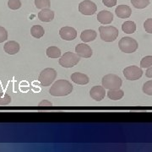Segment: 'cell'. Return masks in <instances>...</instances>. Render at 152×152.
Returning a JSON list of instances; mask_svg holds the SVG:
<instances>
[{
    "label": "cell",
    "instance_id": "ba28073f",
    "mask_svg": "<svg viewBox=\"0 0 152 152\" xmlns=\"http://www.w3.org/2000/svg\"><path fill=\"white\" fill-rule=\"evenodd\" d=\"M97 10V6L90 0H85L79 4V11L84 15H93Z\"/></svg>",
    "mask_w": 152,
    "mask_h": 152
},
{
    "label": "cell",
    "instance_id": "4fadbf2b",
    "mask_svg": "<svg viewBox=\"0 0 152 152\" xmlns=\"http://www.w3.org/2000/svg\"><path fill=\"white\" fill-rule=\"evenodd\" d=\"M115 13L117 15V16L121 19H126V18H129L132 14L130 7L128 5H118L116 8Z\"/></svg>",
    "mask_w": 152,
    "mask_h": 152
},
{
    "label": "cell",
    "instance_id": "5bb4252c",
    "mask_svg": "<svg viewBox=\"0 0 152 152\" xmlns=\"http://www.w3.org/2000/svg\"><path fill=\"white\" fill-rule=\"evenodd\" d=\"M4 49L6 53L10 55H15L20 51V44L15 41H10L4 44Z\"/></svg>",
    "mask_w": 152,
    "mask_h": 152
},
{
    "label": "cell",
    "instance_id": "e0dca14e",
    "mask_svg": "<svg viewBox=\"0 0 152 152\" xmlns=\"http://www.w3.org/2000/svg\"><path fill=\"white\" fill-rule=\"evenodd\" d=\"M97 34L94 30H85L80 34V39L84 42H90L96 38Z\"/></svg>",
    "mask_w": 152,
    "mask_h": 152
},
{
    "label": "cell",
    "instance_id": "7c38bea8",
    "mask_svg": "<svg viewBox=\"0 0 152 152\" xmlns=\"http://www.w3.org/2000/svg\"><path fill=\"white\" fill-rule=\"evenodd\" d=\"M97 20L103 25H107L113 20V15L110 11L102 10L98 13Z\"/></svg>",
    "mask_w": 152,
    "mask_h": 152
},
{
    "label": "cell",
    "instance_id": "1f68e13d",
    "mask_svg": "<svg viewBox=\"0 0 152 152\" xmlns=\"http://www.w3.org/2000/svg\"><path fill=\"white\" fill-rule=\"evenodd\" d=\"M145 75H146L148 78H152V67L148 68L146 73H145Z\"/></svg>",
    "mask_w": 152,
    "mask_h": 152
},
{
    "label": "cell",
    "instance_id": "7402d4cb",
    "mask_svg": "<svg viewBox=\"0 0 152 152\" xmlns=\"http://www.w3.org/2000/svg\"><path fill=\"white\" fill-rule=\"evenodd\" d=\"M131 4L136 9H145L150 4V0H131Z\"/></svg>",
    "mask_w": 152,
    "mask_h": 152
},
{
    "label": "cell",
    "instance_id": "9a60e30c",
    "mask_svg": "<svg viewBox=\"0 0 152 152\" xmlns=\"http://www.w3.org/2000/svg\"><path fill=\"white\" fill-rule=\"evenodd\" d=\"M38 18L42 22L52 21L54 19V12L49 9H43L38 13Z\"/></svg>",
    "mask_w": 152,
    "mask_h": 152
},
{
    "label": "cell",
    "instance_id": "ffe728a7",
    "mask_svg": "<svg viewBox=\"0 0 152 152\" xmlns=\"http://www.w3.org/2000/svg\"><path fill=\"white\" fill-rule=\"evenodd\" d=\"M31 34L33 37L39 39V38L43 37L44 34H45V31H44L42 26H41L39 25H35L31 29Z\"/></svg>",
    "mask_w": 152,
    "mask_h": 152
},
{
    "label": "cell",
    "instance_id": "3957f363",
    "mask_svg": "<svg viewBox=\"0 0 152 152\" xmlns=\"http://www.w3.org/2000/svg\"><path fill=\"white\" fill-rule=\"evenodd\" d=\"M102 82V86L105 89H108V90L120 89V87L122 86V83H123L120 77L116 75H113V74H109V75L104 76Z\"/></svg>",
    "mask_w": 152,
    "mask_h": 152
},
{
    "label": "cell",
    "instance_id": "4dcf8cb0",
    "mask_svg": "<svg viewBox=\"0 0 152 152\" xmlns=\"http://www.w3.org/2000/svg\"><path fill=\"white\" fill-rule=\"evenodd\" d=\"M104 5H106L108 8H112L117 4V0H102Z\"/></svg>",
    "mask_w": 152,
    "mask_h": 152
},
{
    "label": "cell",
    "instance_id": "4316f807",
    "mask_svg": "<svg viewBox=\"0 0 152 152\" xmlns=\"http://www.w3.org/2000/svg\"><path fill=\"white\" fill-rule=\"evenodd\" d=\"M143 92L148 96H152V80H149L144 84Z\"/></svg>",
    "mask_w": 152,
    "mask_h": 152
},
{
    "label": "cell",
    "instance_id": "cb8c5ba5",
    "mask_svg": "<svg viewBox=\"0 0 152 152\" xmlns=\"http://www.w3.org/2000/svg\"><path fill=\"white\" fill-rule=\"evenodd\" d=\"M11 102L10 96H9L6 93L0 91V105L2 106H5Z\"/></svg>",
    "mask_w": 152,
    "mask_h": 152
},
{
    "label": "cell",
    "instance_id": "d6986e66",
    "mask_svg": "<svg viewBox=\"0 0 152 152\" xmlns=\"http://www.w3.org/2000/svg\"><path fill=\"white\" fill-rule=\"evenodd\" d=\"M122 30L123 31L127 34H133L135 32L136 25L134 21H125L122 25Z\"/></svg>",
    "mask_w": 152,
    "mask_h": 152
},
{
    "label": "cell",
    "instance_id": "30bf717a",
    "mask_svg": "<svg viewBox=\"0 0 152 152\" xmlns=\"http://www.w3.org/2000/svg\"><path fill=\"white\" fill-rule=\"evenodd\" d=\"M59 35L62 39L65 41H72L77 37V31L75 28L69 26H64L61 28L59 31Z\"/></svg>",
    "mask_w": 152,
    "mask_h": 152
},
{
    "label": "cell",
    "instance_id": "8fae6325",
    "mask_svg": "<svg viewBox=\"0 0 152 152\" xmlns=\"http://www.w3.org/2000/svg\"><path fill=\"white\" fill-rule=\"evenodd\" d=\"M106 93L107 92H106L105 88L103 86H94L93 88H91V90L90 91V96L95 101L101 102L105 97Z\"/></svg>",
    "mask_w": 152,
    "mask_h": 152
},
{
    "label": "cell",
    "instance_id": "f1b7e54d",
    "mask_svg": "<svg viewBox=\"0 0 152 152\" xmlns=\"http://www.w3.org/2000/svg\"><path fill=\"white\" fill-rule=\"evenodd\" d=\"M7 39H8V32L6 29L0 26V43L5 42Z\"/></svg>",
    "mask_w": 152,
    "mask_h": 152
},
{
    "label": "cell",
    "instance_id": "5b68a950",
    "mask_svg": "<svg viewBox=\"0 0 152 152\" xmlns=\"http://www.w3.org/2000/svg\"><path fill=\"white\" fill-rule=\"evenodd\" d=\"M57 77V72L53 69L47 68L41 72L38 80L41 83L42 86H49L53 83Z\"/></svg>",
    "mask_w": 152,
    "mask_h": 152
},
{
    "label": "cell",
    "instance_id": "d4e9b609",
    "mask_svg": "<svg viewBox=\"0 0 152 152\" xmlns=\"http://www.w3.org/2000/svg\"><path fill=\"white\" fill-rule=\"evenodd\" d=\"M152 66V56H145L140 62L141 68H150Z\"/></svg>",
    "mask_w": 152,
    "mask_h": 152
},
{
    "label": "cell",
    "instance_id": "484cf974",
    "mask_svg": "<svg viewBox=\"0 0 152 152\" xmlns=\"http://www.w3.org/2000/svg\"><path fill=\"white\" fill-rule=\"evenodd\" d=\"M8 6L10 10H19L21 7V2L20 0H9Z\"/></svg>",
    "mask_w": 152,
    "mask_h": 152
},
{
    "label": "cell",
    "instance_id": "2e32d148",
    "mask_svg": "<svg viewBox=\"0 0 152 152\" xmlns=\"http://www.w3.org/2000/svg\"><path fill=\"white\" fill-rule=\"evenodd\" d=\"M71 80L77 85H86L89 83V77L82 73L75 72L71 75Z\"/></svg>",
    "mask_w": 152,
    "mask_h": 152
},
{
    "label": "cell",
    "instance_id": "7a4b0ae2",
    "mask_svg": "<svg viewBox=\"0 0 152 152\" xmlns=\"http://www.w3.org/2000/svg\"><path fill=\"white\" fill-rule=\"evenodd\" d=\"M100 31V37L101 39L107 42H114L117 37H118V30L114 26H100L99 27Z\"/></svg>",
    "mask_w": 152,
    "mask_h": 152
},
{
    "label": "cell",
    "instance_id": "8992f818",
    "mask_svg": "<svg viewBox=\"0 0 152 152\" xmlns=\"http://www.w3.org/2000/svg\"><path fill=\"white\" fill-rule=\"evenodd\" d=\"M80 62V57L76 53L68 52L63 55L59 59V64L64 68H72Z\"/></svg>",
    "mask_w": 152,
    "mask_h": 152
},
{
    "label": "cell",
    "instance_id": "ac0fdd59",
    "mask_svg": "<svg viewBox=\"0 0 152 152\" xmlns=\"http://www.w3.org/2000/svg\"><path fill=\"white\" fill-rule=\"evenodd\" d=\"M107 96L110 98L111 100L113 101H117V100H120L122 99L123 96H124V91L120 90V89H117V90H109L107 92Z\"/></svg>",
    "mask_w": 152,
    "mask_h": 152
},
{
    "label": "cell",
    "instance_id": "83f0119b",
    "mask_svg": "<svg viewBox=\"0 0 152 152\" xmlns=\"http://www.w3.org/2000/svg\"><path fill=\"white\" fill-rule=\"evenodd\" d=\"M144 28L146 32L152 34V19H147L144 23Z\"/></svg>",
    "mask_w": 152,
    "mask_h": 152
},
{
    "label": "cell",
    "instance_id": "603a6c76",
    "mask_svg": "<svg viewBox=\"0 0 152 152\" xmlns=\"http://www.w3.org/2000/svg\"><path fill=\"white\" fill-rule=\"evenodd\" d=\"M35 5L39 10L49 9L51 6L50 0H35Z\"/></svg>",
    "mask_w": 152,
    "mask_h": 152
},
{
    "label": "cell",
    "instance_id": "f546056e",
    "mask_svg": "<svg viewBox=\"0 0 152 152\" xmlns=\"http://www.w3.org/2000/svg\"><path fill=\"white\" fill-rule=\"evenodd\" d=\"M38 107H39V108H44V107L49 108V107H53V103L48 102V101H47V100H43V101H42L40 103L38 104Z\"/></svg>",
    "mask_w": 152,
    "mask_h": 152
},
{
    "label": "cell",
    "instance_id": "6da1fadb",
    "mask_svg": "<svg viewBox=\"0 0 152 152\" xmlns=\"http://www.w3.org/2000/svg\"><path fill=\"white\" fill-rule=\"evenodd\" d=\"M73 91V86L70 82L65 80H59L56 81L49 90L50 95L53 96H65L69 95Z\"/></svg>",
    "mask_w": 152,
    "mask_h": 152
},
{
    "label": "cell",
    "instance_id": "52a82bcc",
    "mask_svg": "<svg viewBox=\"0 0 152 152\" xmlns=\"http://www.w3.org/2000/svg\"><path fill=\"white\" fill-rule=\"evenodd\" d=\"M142 75L143 71L137 66H129L124 69V75L128 80H137L141 78Z\"/></svg>",
    "mask_w": 152,
    "mask_h": 152
},
{
    "label": "cell",
    "instance_id": "277c9868",
    "mask_svg": "<svg viewBox=\"0 0 152 152\" xmlns=\"http://www.w3.org/2000/svg\"><path fill=\"white\" fill-rule=\"evenodd\" d=\"M119 49L125 53H134L138 49V42L134 38L125 37H123L118 42Z\"/></svg>",
    "mask_w": 152,
    "mask_h": 152
},
{
    "label": "cell",
    "instance_id": "44dd1931",
    "mask_svg": "<svg viewBox=\"0 0 152 152\" xmlns=\"http://www.w3.org/2000/svg\"><path fill=\"white\" fill-rule=\"evenodd\" d=\"M46 53L50 58H58L61 56V50L57 47H50L47 49Z\"/></svg>",
    "mask_w": 152,
    "mask_h": 152
},
{
    "label": "cell",
    "instance_id": "9c48e42d",
    "mask_svg": "<svg viewBox=\"0 0 152 152\" xmlns=\"http://www.w3.org/2000/svg\"><path fill=\"white\" fill-rule=\"evenodd\" d=\"M75 53L80 58H89L92 56V49L86 43H80L75 47Z\"/></svg>",
    "mask_w": 152,
    "mask_h": 152
}]
</instances>
